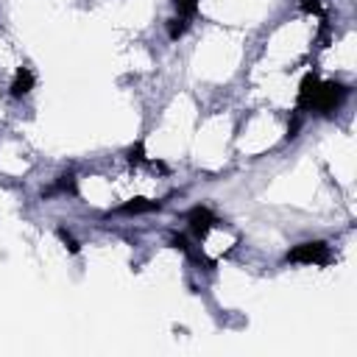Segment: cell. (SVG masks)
Returning a JSON list of instances; mask_svg holds the SVG:
<instances>
[{"instance_id": "6da1fadb", "label": "cell", "mask_w": 357, "mask_h": 357, "mask_svg": "<svg viewBox=\"0 0 357 357\" xmlns=\"http://www.w3.org/2000/svg\"><path fill=\"white\" fill-rule=\"evenodd\" d=\"M349 92L351 89L346 84H340V81H324V84H318V89H315L307 112L321 114V117H332L343 106V100L349 98Z\"/></svg>"}, {"instance_id": "7a4b0ae2", "label": "cell", "mask_w": 357, "mask_h": 357, "mask_svg": "<svg viewBox=\"0 0 357 357\" xmlns=\"http://www.w3.org/2000/svg\"><path fill=\"white\" fill-rule=\"evenodd\" d=\"M284 262H296V265H329L332 262V248L324 240H310V243H298L284 254Z\"/></svg>"}, {"instance_id": "3957f363", "label": "cell", "mask_w": 357, "mask_h": 357, "mask_svg": "<svg viewBox=\"0 0 357 357\" xmlns=\"http://www.w3.org/2000/svg\"><path fill=\"white\" fill-rule=\"evenodd\" d=\"M187 223H190V234L195 237V240H204L209 231H212V226H218L220 220L212 215V209L209 206H192L190 212H187Z\"/></svg>"}, {"instance_id": "277c9868", "label": "cell", "mask_w": 357, "mask_h": 357, "mask_svg": "<svg viewBox=\"0 0 357 357\" xmlns=\"http://www.w3.org/2000/svg\"><path fill=\"white\" fill-rule=\"evenodd\" d=\"M170 245H173V248H178L181 254H187L192 262L204 265L206 271H212V268H215V262H212V259H206V254H204L201 248H195V245H192V243H190L184 234H173V237H170Z\"/></svg>"}, {"instance_id": "5b68a950", "label": "cell", "mask_w": 357, "mask_h": 357, "mask_svg": "<svg viewBox=\"0 0 357 357\" xmlns=\"http://www.w3.org/2000/svg\"><path fill=\"white\" fill-rule=\"evenodd\" d=\"M33 84H36L33 70H31V67H17V73H14V81H11L8 92H11V98H25V95L33 89Z\"/></svg>"}, {"instance_id": "8992f818", "label": "cell", "mask_w": 357, "mask_h": 357, "mask_svg": "<svg viewBox=\"0 0 357 357\" xmlns=\"http://www.w3.org/2000/svg\"><path fill=\"white\" fill-rule=\"evenodd\" d=\"M78 192V181H75V176L73 173H61V176H56V181L47 187V190H42V198H53V195H75Z\"/></svg>"}, {"instance_id": "52a82bcc", "label": "cell", "mask_w": 357, "mask_h": 357, "mask_svg": "<svg viewBox=\"0 0 357 357\" xmlns=\"http://www.w3.org/2000/svg\"><path fill=\"white\" fill-rule=\"evenodd\" d=\"M318 84H321V81H318L315 73H307V75L301 78V84H298V98H296V112H307V106H310V100H312Z\"/></svg>"}, {"instance_id": "ba28073f", "label": "cell", "mask_w": 357, "mask_h": 357, "mask_svg": "<svg viewBox=\"0 0 357 357\" xmlns=\"http://www.w3.org/2000/svg\"><path fill=\"white\" fill-rule=\"evenodd\" d=\"M162 201H151V198H131L123 206H117V215H142V212H159Z\"/></svg>"}, {"instance_id": "9c48e42d", "label": "cell", "mask_w": 357, "mask_h": 357, "mask_svg": "<svg viewBox=\"0 0 357 357\" xmlns=\"http://www.w3.org/2000/svg\"><path fill=\"white\" fill-rule=\"evenodd\" d=\"M187 28H190V20L187 17H173V20H167V36L176 42V39H181L184 33H187Z\"/></svg>"}, {"instance_id": "30bf717a", "label": "cell", "mask_w": 357, "mask_h": 357, "mask_svg": "<svg viewBox=\"0 0 357 357\" xmlns=\"http://www.w3.org/2000/svg\"><path fill=\"white\" fill-rule=\"evenodd\" d=\"M56 234H59V240H61V243L67 245V251H70V254H78V251H81L78 240H75V237H73V234H70V231H67L64 226H59V229H56Z\"/></svg>"}, {"instance_id": "8fae6325", "label": "cell", "mask_w": 357, "mask_h": 357, "mask_svg": "<svg viewBox=\"0 0 357 357\" xmlns=\"http://www.w3.org/2000/svg\"><path fill=\"white\" fill-rule=\"evenodd\" d=\"M176 8H178V17L192 20L198 14V0H176Z\"/></svg>"}, {"instance_id": "7c38bea8", "label": "cell", "mask_w": 357, "mask_h": 357, "mask_svg": "<svg viewBox=\"0 0 357 357\" xmlns=\"http://www.w3.org/2000/svg\"><path fill=\"white\" fill-rule=\"evenodd\" d=\"M128 162H134V165L145 162V148H142V142H134V145L128 148Z\"/></svg>"}, {"instance_id": "4fadbf2b", "label": "cell", "mask_w": 357, "mask_h": 357, "mask_svg": "<svg viewBox=\"0 0 357 357\" xmlns=\"http://www.w3.org/2000/svg\"><path fill=\"white\" fill-rule=\"evenodd\" d=\"M298 6H301V11H307V14H318V17H324V8H321V0H301Z\"/></svg>"}]
</instances>
